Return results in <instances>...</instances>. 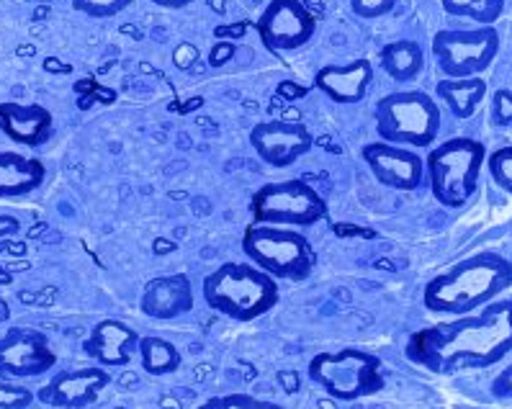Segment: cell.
Returning a JSON list of instances; mask_svg holds the SVG:
<instances>
[{"instance_id": "obj_1", "label": "cell", "mask_w": 512, "mask_h": 409, "mask_svg": "<svg viewBox=\"0 0 512 409\" xmlns=\"http://www.w3.org/2000/svg\"><path fill=\"white\" fill-rule=\"evenodd\" d=\"M507 353H512V299L489 301L476 312L417 330L404 345L415 366L438 376L489 368Z\"/></svg>"}, {"instance_id": "obj_2", "label": "cell", "mask_w": 512, "mask_h": 409, "mask_svg": "<svg viewBox=\"0 0 512 409\" xmlns=\"http://www.w3.org/2000/svg\"><path fill=\"white\" fill-rule=\"evenodd\" d=\"M512 286V263L497 253H476L422 289V304L433 314H471Z\"/></svg>"}, {"instance_id": "obj_3", "label": "cell", "mask_w": 512, "mask_h": 409, "mask_svg": "<svg viewBox=\"0 0 512 409\" xmlns=\"http://www.w3.org/2000/svg\"><path fill=\"white\" fill-rule=\"evenodd\" d=\"M206 307L235 322H253L266 317L281 301V289L273 276L247 263H224L206 273L201 281Z\"/></svg>"}, {"instance_id": "obj_4", "label": "cell", "mask_w": 512, "mask_h": 409, "mask_svg": "<svg viewBox=\"0 0 512 409\" xmlns=\"http://www.w3.org/2000/svg\"><path fill=\"white\" fill-rule=\"evenodd\" d=\"M487 150L479 139L453 137L425 157V181L433 199L448 209H464L479 186Z\"/></svg>"}, {"instance_id": "obj_5", "label": "cell", "mask_w": 512, "mask_h": 409, "mask_svg": "<svg viewBox=\"0 0 512 409\" xmlns=\"http://www.w3.org/2000/svg\"><path fill=\"white\" fill-rule=\"evenodd\" d=\"M242 253L276 281H307L317 268V250L312 242L291 227L253 222L242 232Z\"/></svg>"}, {"instance_id": "obj_6", "label": "cell", "mask_w": 512, "mask_h": 409, "mask_svg": "<svg viewBox=\"0 0 512 409\" xmlns=\"http://www.w3.org/2000/svg\"><path fill=\"white\" fill-rule=\"evenodd\" d=\"M309 379L338 402L374 397L386 386L384 363L363 348H340L317 353L309 361Z\"/></svg>"}, {"instance_id": "obj_7", "label": "cell", "mask_w": 512, "mask_h": 409, "mask_svg": "<svg viewBox=\"0 0 512 409\" xmlns=\"http://www.w3.org/2000/svg\"><path fill=\"white\" fill-rule=\"evenodd\" d=\"M376 134L397 147H430L440 132V103L420 88L394 91L379 98L374 109Z\"/></svg>"}, {"instance_id": "obj_8", "label": "cell", "mask_w": 512, "mask_h": 409, "mask_svg": "<svg viewBox=\"0 0 512 409\" xmlns=\"http://www.w3.org/2000/svg\"><path fill=\"white\" fill-rule=\"evenodd\" d=\"M255 224L271 227H314L327 217V201L307 181L291 178L260 186L250 199Z\"/></svg>"}, {"instance_id": "obj_9", "label": "cell", "mask_w": 512, "mask_h": 409, "mask_svg": "<svg viewBox=\"0 0 512 409\" xmlns=\"http://www.w3.org/2000/svg\"><path fill=\"white\" fill-rule=\"evenodd\" d=\"M500 52V31L494 26L443 29L433 37V55L443 78H476Z\"/></svg>"}, {"instance_id": "obj_10", "label": "cell", "mask_w": 512, "mask_h": 409, "mask_svg": "<svg viewBox=\"0 0 512 409\" xmlns=\"http://www.w3.org/2000/svg\"><path fill=\"white\" fill-rule=\"evenodd\" d=\"M255 31L273 52H296L317 34V19L302 0H268L255 21Z\"/></svg>"}, {"instance_id": "obj_11", "label": "cell", "mask_w": 512, "mask_h": 409, "mask_svg": "<svg viewBox=\"0 0 512 409\" xmlns=\"http://www.w3.org/2000/svg\"><path fill=\"white\" fill-rule=\"evenodd\" d=\"M57 366V353L42 330L11 327L0 335V379H39Z\"/></svg>"}, {"instance_id": "obj_12", "label": "cell", "mask_w": 512, "mask_h": 409, "mask_svg": "<svg viewBox=\"0 0 512 409\" xmlns=\"http://www.w3.org/2000/svg\"><path fill=\"white\" fill-rule=\"evenodd\" d=\"M250 139V147L255 150V155L263 160L271 168H291L312 150V132L307 129V124L296 119H268L260 121L250 129L247 134Z\"/></svg>"}, {"instance_id": "obj_13", "label": "cell", "mask_w": 512, "mask_h": 409, "mask_svg": "<svg viewBox=\"0 0 512 409\" xmlns=\"http://www.w3.org/2000/svg\"><path fill=\"white\" fill-rule=\"evenodd\" d=\"M361 157L379 186L412 193L425 183V160L410 147H397L376 139L363 145Z\"/></svg>"}, {"instance_id": "obj_14", "label": "cell", "mask_w": 512, "mask_h": 409, "mask_svg": "<svg viewBox=\"0 0 512 409\" xmlns=\"http://www.w3.org/2000/svg\"><path fill=\"white\" fill-rule=\"evenodd\" d=\"M111 384V373L101 366L57 371L42 389L39 402L55 409H85L98 402L101 391Z\"/></svg>"}, {"instance_id": "obj_15", "label": "cell", "mask_w": 512, "mask_h": 409, "mask_svg": "<svg viewBox=\"0 0 512 409\" xmlns=\"http://www.w3.org/2000/svg\"><path fill=\"white\" fill-rule=\"evenodd\" d=\"M196 307V291L186 273H170V276L150 278L139 296V309L150 319H178L193 312Z\"/></svg>"}, {"instance_id": "obj_16", "label": "cell", "mask_w": 512, "mask_h": 409, "mask_svg": "<svg viewBox=\"0 0 512 409\" xmlns=\"http://www.w3.org/2000/svg\"><path fill=\"white\" fill-rule=\"evenodd\" d=\"M139 332L121 319H101L85 337L83 350L101 368H124L139 355Z\"/></svg>"}, {"instance_id": "obj_17", "label": "cell", "mask_w": 512, "mask_h": 409, "mask_svg": "<svg viewBox=\"0 0 512 409\" xmlns=\"http://www.w3.org/2000/svg\"><path fill=\"white\" fill-rule=\"evenodd\" d=\"M371 83H374V65L363 57L348 65H325L314 75V88L340 106L361 103Z\"/></svg>"}, {"instance_id": "obj_18", "label": "cell", "mask_w": 512, "mask_h": 409, "mask_svg": "<svg viewBox=\"0 0 512 409\" xmlns=\"http://www.w3.org/2000/svg\"><path fill=\"white\" fill-rule=\"evenodd\" d=\"M52 114L39 103H0V132L16 145L39 147L52 134Z\"/></svg>"}, {"instance_id": "obj_19", "label": "cell", "mask_w": 512, "mask_h": 409, "mask_svg": "<svg viewBox=\"0 0 512 409\" xmlns=\"http://www.w3.org/2000/svg\"><path fill=\"white\" fill-rule=\"evenodd\" d=\"M47 178V168L37 157L0 150V199H21L37 191Z\"/></svg>"}, {"instance_id": "obj_20", "label": "cell", "mask_w": 512, "mask_h": 409, "mask_svg": "<svg viewBox=\"0 0 512 409\" xmlns=\"http://www.w3.org/2000/svg\"><path fill=\"white\" fill-rule=\"evenodd\" d=\"M435 96L456 119H471L487 98V80L482 75H476V78H440V83L435 85Z\"/></svg>"}, {"instance_id": "obj_21", "label": "cell", "mask_w": 512, "mask_h": 409, "mask_svg": "<svg viewBox=\"0 0 512 409\" xmlns=\"http://www.w3.org/2000/svg\"><path fill=\"white\" fill-rule=\"evenodd\" d=\"M379 62L381 70L394 83H412L425 70V52L415 39H397V42H386L379 49Z\"/></svg>"}, {"instance_id": "obj_22", "label": "cell", "mask_w": 512, "mask_h": 409, "mask_svg": "<svg viewBox=\"0 0 512 409\" xmlns=\"http://www.w3.org/2000/svg\"><path fill=\"white\" fill-rule=\"evenodd\" d=\"M139 363L150 376H168L183 366V355L165 337L147 335L139 340Z\"/></svg>"}, {"instance_id": "obj_23", "label": "cell", "mask_w": 512, "mask_h": 409, "mask_svg": "<svg viewBox=\"0 0 512 409\" xmlns=\"http://www.w3.org/2000/svg\"><path fill=\"white\" fill-rule=\"evenodd\" d=\"M507 0H440V6L448 16L469 19L479 26H494L502 19Z\"/></svg>"}, {"instance_id": "obj_24", "label": "cell", "mask_w": 512, "mask_h": 409, "mask_svg": "<svg viewBox=\"0 0 512 409\" xmlns=\"http://www.w3.org/2000/svg\"><path fill=\"white\" fill-rule=\"evenodd\" d=\"M196 409H286L284 404L271 402V399H260L255 394L235 391V394H222V397H211Z\"/></svg>"}, {"instance_id": "obj_25", "label": "cell", "mask_w": 512, "mask_h": 409, "mask_svg": "<svg viewBox=\"0 0 512 409\" xmlns=\"http://www.w3.org/2000/svg\"><path fill=\"white\" fill-rule=\"evenodd\" d=\"M129 6H134V0H73V8L88 19H114L119 13L127 11Z\"/></svg>"}, {"instance_id": "obj_26", "label": "cell", "mask_w": 512, "mask_h": 409, "mask_svg": "<svg viewBox=\"0 0 512 409\" xmlns=\"http://www.w3.org/2000/svg\"><path fill=\"white\" fill-rule=\"evenodd\" d=\"M487 170L502 191L512 193V147H500L487 155Z\"/></svg>"}, {"instance_id": "obj_27", "label": "cell", "mask_w": 512, "mask_h": 409, "mask_svg": "<svg viewBox=\"0 0 512 409\" xmlns=\"http://www.w3.org/2000/svg\"><path fill=\"white\" fill-rule=\"evenodd\" d=\"M353 16L361 21H379L394 11L397 0H348Z\"/></svg>"}, {"instance_id": "obj_28", "label": "cell", "mask_w": 512, "mask_h": 409, "mask_svg": "<svg viewBox=\"0 0 512 409\" xmlns=\"http://www.w3.org/2000/svg\"><path fill=\"white\" fill-rule=\"evenodd\" d=\"M37 399V394L26 386L0 379V409H26Z\"/></svg>"}, {"instance_id": "obj_29", "label": "cell", "mask_w": 512, "mask_h": 409, "mask_svg": "<svg viewBox=\"0 0 512 409\" xmlns=\"http://www.w3.org/2000/svg\"><path fill=\"white\" fill-rule=\"evenodd\" d=\"M492 121L497 127L512 124V91H497L492 96Z\"/></svg>"}, {"instance_id": "obj_30", "label": "cell", "mask_w": 512, "mask_h": 409, "mask_svg": "<svg viewBox=\"0 0 512 409\" xmlns=\"http://www.w3.org/2000/svg\"><path fill=\"white\" fill-rule=\"evenodd\" d=\"M173 62L178 70H191L199 62V47L191 42H181L173 49Z\"/></svg>"}, {"instance_id": "obj_31", "label": "cell", "mask_w": 512, "mask_h": 409, "mask_svg": "<svg viewBox=\"0 0 512 409\" xmlns=\"http://www.w3.org/2000/svg\"><path fill=\"white\" fill-rule=\"evenodd\" d=\"M492 391H494V397L512 399V361L507 363L505 371L492 381Z\"/></svg>"}, {"instance_id": "obj_32", "label": "cell", "mask_w": 512, "mask_h": 409, "mask_svg": "<svg viewBox=\"0 0 512 409\" xmlns=\"http://www.w3.org/2000/svg\"><path fill=\"white\" fill-rule=\"evenodd\" d=\"M276 379L286 394H296V391L302 389V379H299V373L291 371V368H286V371H278Z\"/></svg>"}, {"instance_id": "obj_33", "label": "cell", "mask_w": 512, "mask_h": 409, "mask_svg": "<svg viewBox=\"0 0 512 409\" xmlns=\"http://www.w3.org/2000/svg\"><path fill=\"white\" fill-rule=\"evenodd\" d=\"M19 229H21L19 219L11 217V214H0V240H3V237L16 235Z\"/></svg>"}, {"instance_id": "obj_34", "label": "cell", "mask_w": 512, "mask_h": 409, "mask_svg": "<svg viewBox=\"0 0 512 409\" xmlns=\"http://www.w3.org/2000/svg\"><path fill=\"white\" fill-rule=\"evenodd\" d=\"M232 52H235V47H232V44H219V47H214L211 49V65L217 67V65H224V62L229 60V57H232Z\"/></svg>"}, {"instance_id": "obj_35", "label": "cell", "mask_w": 512, "mask_h": 409, "mask_svg": "<svg viewBox=\"0 0 512 409\" xmlns=\"http://www.w3.org/2000/svg\"><path fill=\"white\" fill-rule=\"evenodd\" d=\"M335 235H340V237H374V232H368V229H358L356 224H338V227H335Z\"/></svg>"}, {"instance_id": "obj_36", "label": "cell", "mask_w": 512, "mask_h": 409, "mask_svg": "<svg viewBox=\"0 0 512 409\" xmlns=\"http://www.w3.org/2000/svg\"><path fill=\"white\" fill-rule=\"evenodd\" d=\"M55 296H57V291L52 289V286H47L42 294H21V301H31V304H49V301L55 299Z\"/></svg>"}, {"instance_id": "obj_37", "label": "cell", "mask_w": 512, "mask_h": 409, "mask_svg": "<svg viewBox=\"0 0 512 409\" xmlns=\"http://www.w3.org/2000/svg\"><path fill=\"white\" fill-rule=\"evenodd\" d=\"M152 6L165 8V11H181V8H188L193 0H150Z\"/></svg>"}, {"instance_id": "obj_38", "label": "cell", "mask_w": 512, "mask_h": 409, "mask_svg": "<svg viewBox=\"0 0 512 409\" xmlns=\"http://www.w3.org/2000/svg\"><path fill=\"white\" fill-rule=\"evenodd\" d=\"M175 247H178L175 242L163 240V237H157V240L152 242V250H155V255H168V253H173Z\"/></svg>"}, {"instance_id": "obj_39", "label": "cell", "mask_w": 512, "mask_h": 409, "mask_svg": "<svg viewBox=\"0 0 512 409\" xmlns=\"http://www.w3.org/2000/svg\"><path fill=\"white\" fill-rule=\"evenodd\" d=\"M0 253L26 255V245L24 242H0Z\"/></svg>"}, {"instance_id": "obj_40", "label": "cell", "mask_w": 512, "mask_h": 409, "mask_svg": "<svg viewBox=\"0 0 512 409\" xmlns=\"http://www.w3.org/2000/svg\"><path fill=\"white\" fill-rule=\"evenodd\" d=\"M211 373H214V368H211L209 363H204V366H199V368H193V376H196V381H206Z\"/></svg>"}, {"instance_id": "obj_41", "label": "cell", "mask_w": 512, "mask_h": 409, "mask_svg": "<svg viewBox=\"0 0 512 409\" xmlns=\"http://www.w3.org/2000/svg\"><path fill=\"white\" fill-rule=\"evenodd\" d=\"M44 70H49V73H67L70 67L60 65V60H47L44 62Z\"/></svg>"}, {"instance_id": "obj_42", "label": "cell", "mask_w": 512, "mask_h": 409, "mask_svg": "<svg viewBox=\"0 0 512 409\" xmlns=\"http://www.w3.org/2000/svg\"><path fill=\"white\" fill-rule=\"evenodd\" d=\"M160 407L163 409H183L181 399H175V397H160Z\"/></svg>"}, {"instance_id": "obj_43", "label": "cell", "mask_w": 512, "mask_h": 409, "mask_svg": "<svg viewBox=\"0 0 512 409\" xmlns=\"http://www.w3.org/2000/svg\"><path fill=\"white\" fill-rule=\"evenodd\" d=\"M8 317H11V309H8L6 301L0 299V330H3V325L8 322Z\"/></svg>"}, {"instance_id": "obj_44", "label": "cell", "mask_w": 512, "mask_h": 409, "mask_svg": "<svg viewBox=\"0 0 512 409\" xmlns=\"http://www.w3.org/2000/svg\"><path fill=\"white\" fill-rule=\"evenodd\" d=\"M11 283H13V273L0 265V286H11Z\"/></svg>"}, {"instance_id": "obj_45", "label": "cell", "mask_w": 512, "mask_h": 409, "mask_svg": "<svg viewBox=\"0 0 512 409\" xmlns=\"http://www.w3.org/2000/svg\"><path fill=\"white\" fill-rule=\"evenodd\" d=\"M317 409H340L338 399H332V397L320 399V402H317Z\"/></svg>"}, {"instance_id": "obj_46", "label": "cell", "mask_w": 512, "mask_h": 409, "mask_svg": "<svg viewBox=\"0 0 512 409\" xmlns=\"http://www.w3.org/2000/svg\"><path fill=\"white\" fill-rule=\"evenodd\" d=\"M26 268H29V263H13V265H8V271H26Z\"/></svg>"}, {"instance_id": "obj_47", "label": "cell", "mask_w": 512, "mask_h": 409, "mask_svg": "<svg viewBox=\"0 0 512 409\" xmlns=\"http://www.w3.org/2000/svg\"><path fill=\"white\" fill-rule=\"evenodd\" d=\"M211 8H217L219 13L224 11V0H211Z\"/></svg>"}, {"instance_id": "obj_48", "label": "cell", "mask_w": 512, "mask_h": 409, "mask_svg": "<svg viewBox=\"0 0 512 409\" xmlns=\"http://www.w3.org/2000/svg\"><path fill=\"white\" fill-rule=\"evenodd\" d=\"M44 229H47V224H37V229H31V232H29V237L39 235V232H44Z\"/></svg>"}, {"instance_id": "obj_49", "label": "cell", "mask_w": 512, "mask_h": 409, "mask_svg": "<svg viewBox=\"0 0 512 409\" xmlns=\"http://www.w3.org/2000/svg\"><path fill=\"white\" fill-rule=\"evenodd\" d=\"M284 93H286V96H296V91L291 88V85H284Z\"/></svg>"}, {"instance_id": "obj_50", "label": "cell", "mask_w": 512, "mask_h": 409, "mask_svg": "<svg viewBox=\"0 0 512 409\" xmlns=\"http://www.w3.org/2000/svg\"><path fill=\"white\" fill-rule=\"evenodd\" d=\"M29 3H52V0H29Z\"/></svg>"}, {"instance_id": "obj_51", "label": "cell", "mask_w": 512, "mask_h": 409, "mask_svg": "<svg viewBox=\"0 0 512 409\" xmlns=\"http://www.w3.org/2000/svg\"><path fill=\"white\" fill-rule=\"evenodd\" d=\"M116 409H127V407H116Z\"/></svg>"}]
</instances>
